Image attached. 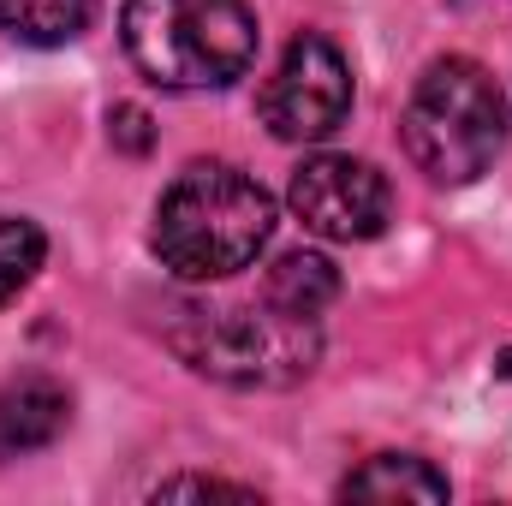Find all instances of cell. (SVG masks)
Here are the masks:
<instances>
[{
  "mask_svg": "<svg viewBox=\"0 0 512 506\" xmlns=\"http://www.w3.org/2000/svg\"><path fill=\"white\" fill-rule=\"evenodd\" d=\"M274 233V203L227 161L185 167L155 203V256L179 280H227L251 268Z\"/></svg>",
  "mask_w": 512,
  "mask_h": 506,
  "instance_id": "6da1fadb",
  "label": "cell"
},
{
  "mask_svg": "<svg viewBox=\"0 0 512 506\" xmlns=\"http://www.w3.org/2000/svg\"><path fill=\"white\" fill-rule=\"evenodd\" d=\"M131 66L161 90H227L256 60V18L245 0H126Z\"/></svg>",
  "mask_w": 512,
  "mask_h": 506,
  "instance_id": "7a4b0ae2",
  "label": "cell"
},
{
  "mask_svg": "<svg viewBox=\"0 0 512 506\" xmlns=\"http://www.w3.org/2000/svg\"><path fill=\"white\" fill-rule=\"evenodd\" d=\"M405 155L435 185H471L507 149V96L477 60H435L405 102Z\"/></svg>",
  "mask_w": 512,
  "mask_h": 506,
  "instance_id": "3957f363",
  "label": "cell"
},
{
  "mask_svg": "<svg viewBox=\"0 0 512 506\" xmlns=\"http://www.w3.org/2000/svg\"><path fill=\"white\" fill-rule=\"evenodd\" d=\"M173 352L215 381L239 387H280L310 376L316 364V328L286 310H179L173 316Z\"/></svg>",
  "mask_w": 512,
  "mask_h": 506,
  "instance_id": "277c9868",
  "label": "cell"
},
{
  "mask_svg": "<svg viewBox=\"0 0 512 506\" xmlns=\"http://www.w3.org/2000/svg\"><path fill=\"white\" fill-rule=\"evenodd\" d=\"M352 114V66L328 36H298L262 84V120L280 143H322Z\"/></svg>",
  "mask_w": 512,
  "mask_h": 506,
  "instance_id": "5b68a950",
  "label": "cell"
},
{
  "mask_svg": "<svg viewBox=\"0 0 512 506\" xmlns=\"http://www.w3.org/2000/svg\"><path fill=\"white\" fill-rule=\"evenodd\" d=\"M292 215L316 233V239H334V245H364L376 239L393 215V197H387V179L358 161V155H310L298 173H292V191H286Z\"/></svg>",
  "mask_w": 512,
  "mask_h": 506,
  "instance_id": "8992f818",
  "label": "cell"
},
{
  "mask_svg": "<svg viewBox=\"0 0 512 506\" xmlns=\"http://www.w3.org/2000/svg\"><path fill=\"white\" fill-rule=\"evenodd\" d=\"M72 423V399L54 376H18L0 387V459L42 453Z\"/></svg>",
  "mask_w": 512,
  "mask_h": 506,
  "instance_id": "52a82bcc",
  "label": "cell"
},
{
  "mask_svg": "<svg viewBox=\"0 0 512 506\" xmlns=\"http://www.w3.org/2000/svg\"><path fill=\"white\" fill-rule=\"evenodd\" d=\"M262 298L274 304V310H286V316H304V322H316L334 298H340V274H334V262L316 251H286L274 268H268V280H262Z\"/></svg>",
  "mask_w": 512,
  "mask_h": 506,
  "instance_id": "ba28073f",
  "label": "cell"
},
{
  "mask_svg": "<svg viewBox=\"0 0 512 506\" xmlns=\"http://www.w3.org/2000/svg\"><path fill=\"white\" fill-rule=\"evenodd\" d=\"M346 501H447V477L411 453H382L346 477Z\"/></svg>",
  "mask_w": 512,
  "mask_h": 506,
  "instance_id": "9c48e42d",
  "label": "cell"
},
{
  "mask_svg": "<svg viewBox=\"0 0 512 506\" xmlns=\"http://www.w3.org/2000/svg\"><path fill=\"white\" fill-rule=\"evenodd\" d=\"M90 12H96V0H0V30L30 48H60L72 36H84Z\"/></svg>",
  "mask_w": 512,
  "mask_h": 506,
  "instance_id": "30bf717a",
  "label": "cell"
},
{
  "mask_svg": "<svg viewBox=\"0 0 512 506\" xmlns=\"http://www.w3.org/2000/svg\"><path fill=\"white\" fill-rule=\"evenodd\" d=\"M42 233L30 227V221H12V215H0V304H12L30 280H36V268H42Z\"/></svg>",
  "mask_w": 512,
  "mask_h": 506,
  "instance_id": "8fae6325",
  "label": "cell"
},
{
  "mask_svg": "<svg viewBox=\"0 0 512 506\" xmlns=\"http://www.w3.org/2000/svg\"><path fill=\"white\" fill-rule=\"evenodd\" d=\"M161 495H167V501H179V495H233V501H251V489L215 483V477H179V483H161Z\"/></svg>",
  "mask_w": 512,
  "mask_h": 506,
  "instance_id": "7c38bea8",
  "label": "cell"
}]
</instances>
